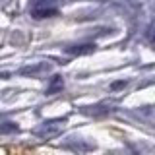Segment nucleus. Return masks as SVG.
I'll use <instances>...</instances> for the list:
<instances>
[{
  "mask_svg": "<svg viewBox=\"0 0 155 155\" xmlns=\"http://www.w3.org/2000/svg\"><path fill=\"white\" fill-rule=\"evenodd\" d=\"M64 122H66V118H62V120H52V122H43L39 128L35 130V134L37 136H41V138H54V136L60 134V130L64 128Z\"/></svg>",
  "mask_w": 155,
  "mask_h": 155,
  "instance_id": "nucleus-2",
  "label": "nucleus"
},
{
  "mask_svg": "<svg viewBox=\"0 0 155 155\" xmlns=\"http://www.w3.org/2000/svg\"><path fill=\"white\" fill-rule=\"evenodd\" d=\"M95 43H81V45H70L66 47L64 51L68 54H74V56H81V54H91L95 51Z\"/></svg>",
  "mask_w": 155,
  "mask_h": 155,
  "instance_id": "nucleus-3",
  "label": "nucleus"
},
{
  "mask_svg": "<svg viewBox=\"0 0 155 155\" xmlns=\"http://www.w3.org/2000/svg\"><path fill=\"white\" fill-rule=\"evenodd\" d=\"M62 87H64V80H62V76H52L51 84L47 87V95H54L58 91H62Z\"/></svg>",
  "mask_w": 155,
  "mask_h": 155,
  "instance_id": "nucleus-4",
  "label": "nucleus"
},
{
  "mask_svg": "<svg viewBox=\"0 0 155 155\" xmlns=\"http://www.w3.org/2000/svg\"><path fill=\"white\" fill-rule=\"evenodd\" d=\"M29 14L35 19L56 16L58 14V0H33L29 4Z\"/></svg>",
  "mask_w": 155,
  "mask_h": 155,
  "instance_id": "nucleus-1",
  "label": "nucleus"
},
{
  "mask_svg": "<svg viewBox=\"0 0 155 155\" xmlns=\"http://www.w3.org/2000/svg\"><path fill=\"white\" fill-rule=\"evenodd\" d=\"M145 35H147V39L151 41V45H155V23H151V25L147 27V33H145Z\"/></svg>",
  "mask_w": 155,
  "mask_h": 155,
  "instance_id": "nucleus-6",
  "label": "nucleus"
},
{
  "mask_svg": "<svg viewBox=\"0 0 155 155\" xmlns=\"http://www.w3.org/2000/svg\"><path fill=\"white\" fill-rule=\"evenodd\" d=\"M18 130H19V126L16 122H4V124H0V136L14 134V132H18Z\"/></svg>",
  "mask_w": 155,
  "mask_h": 155,
  "instance_id": "nucleus-5",
  "label": "nucleus"
},
{
  "mask_svg": "<svg viewBox=\"0 0 155 155\" xmlns=\"http://www.w3.org/2000/svg\"><path fill=\"white\" fill-rule=\"evenodd\" d=\"M126 81H116V84H113V89H118V87H124Z\"/></svg>",
  "mask_w": 155,
  "mask_h": 155,
  "instance_id": "nucleus-7",
  "label": "nucleus"
}]
</instances>
